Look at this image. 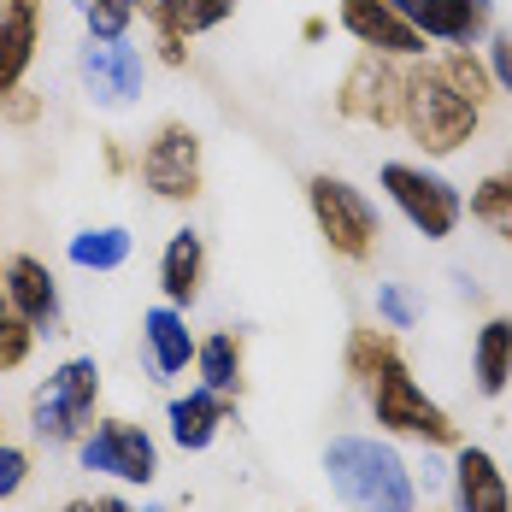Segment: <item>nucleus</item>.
I'll list each match as a JSON object with an SVG mask.
<instances>
[{"label": "nucleus", "mask_w": 512, "mask_h": 512, "mask_svg": "<svg viewBox=\"0 0 512 512\" xmlns=\"http://www.w3.org/2000/svg\"><path fill=\"white\" fill-rule=\"evenodd\" d=\"M71 6L89 24V36H106V42H118L136 24V0H71Z\"/></svg>", "instance_id": "24"}, {"label": "nucleus", "mask_w": 512, "mask_h": 512, "mask_svg": "<svg viewBox=\"0 0 512 512\" xmlns=\"http://www.w3.org/2000/svg\"><path fill=\"white\" fill-rule=\"evenodd\" d=\"M401 95H407V59L359 53L336 89V112L371 130H401Z\"/></svg>", "instance_id": "8"}, {"label": "nucleus", "mask_w": 512, "mask_h": 512, "mask_svg": "<svg viewBox=\"0 0 512 512\" xmlns=\"http://www.w3.org/2000/svg\"><path fill=\"white\" fill-rule=\"evenodd\" d=\"M95 512H136V507H130L124 495H101V501H95Z\"/></svg>", "instance_id": "31"}, {"label": "nucleus", "mask_w": 512, "mask_h": 512, "mask_svg": "<svg viewBox=\"0 0 512 512\" xmlns=\"http://www.w3.org/2000/svg\"><path fill=\"white\" fill-rule=\"evenodd\" d=\"M136 512H165V507H136Z\"/></svg>", "instance_id": "33"}, {"label": "nucleus", "mask_w": 512, "mask_h": 512, "mask_svg": "<svg viewBox=\"0 0 512 512\" xmlns=\"http://www.w3.org/2000/svg\"><path fill=\"white\" fill-rule=\"evenodd\" d=\"M477 124H483V106L454 83V71H448L442 59H424V65H412V59H407L401 130H407L424 154H436V159L460 154L465 142L477 136Z\"/></svg>", "instance_id": "3"}, {"label": "nucleus", "mask_w": 512, "mask_h": 512, "mask_svg": "<svg viewBox=\"0 0 512 512\" xmlns=\"http://www.w3.org/2000/svg\"><path fill=\"white\" fill-rule=\"evenodd\" d=\"M201 283H206V242L195 230H177L165 242V254H159V289H165L171 307L189 312L201 301Z\"/></svg>", "instance_id": "19"}, {"label": "nucleus", "mask_w": 512, "mask_h": 512, "mask_svg": "<svg viewBox=\"0 0 512 512\" xmlns=\"http://www.w3.org/2000/svg\"><path fill=\"white\" fill-rule=\"evenodd\" d=\"M448 489H454V512H512V483L501 460L489 454V448H477V442H460L454 448V477H448Z\"/></svg>", "instance_id": "15"}, {"label": "nucleus", "mask_w": 512, "mask_h": 512, "mask_svg": "<svg viewBox=\"0 0 512 512\" xmlns=\"http://www.w3.org/2000/svg\"><path fill=\"white\" fill-rule=\"evenodd\" d=\"M95 401H101V359L95 354H77L65 365H53L48 383L36 389L30 401V430L42 448H71L83 442L89 418H95Z\"/></svg>", "instance_id": "4"}, {"label": "nucleus", "mask_w": 512, "mask_h": 512, "mask_svg": "<svg viewBox=\"0 0 512 512\" xmlns=\"http://www.w3.org/2000/svg\"><path fill=\"white\" fill-rule=\"evenodd\" d=\"M324 477L348 512H418V483L407 460L377 436H330Z\"/></svg>", "instance_id": "2"}, {"label": "nucleus", "mask_w": 512, "mask_h": 512, "mask_svg": "<svg viewBox=\"0 0 512 512\" xmlns=\"http://www.w3.org/2000/svg\"><path fill=\"white\" fill-rule=\"evenodd\" d=\"M0 118H6V124H36V118H42V101L18 83V89H6V95H0Z\"/></svg>", "instance_id": "30"}, {"label": "nucleus", "mask_w": 512, "mask_h": 512, "mask_svg": "<svg viewBox=\"0 0 512 512\" xmlns=\"http://www.w3.org/2000/svg\"><path fill=\"white\" fill-rule=\"evenodd\" d=\"M489 77L501 95H512V30H489Z\"/></svg>", "instance_id": "29"}, {"label": "nucleus", "mask_w": 512, "mask_h": 512, "mask_svg": "<svg viewBox=\"0 0 512 512\" xmlns=\"http://www.w3.org/2000/svg\"><path fill=\"white\" fill-rule=\"evenodd\" d=\"M65 254H71V265H83V271H118V265L130 259V230H124V224H101V230H77Z\"/></svg>", "instance_id": "23"}, {"label": "nucleus", "mask_w": 512, "mask_h": 512, "mask_svg": "<svg viewBox=\"0 0 512 512\" xmlns=\"http://www.w3.org/2000/svg\"><path fill=\"white\" fill-rule=\"evenodd\" d=\"M471 218H477L495 242L512 248V165L507 171H489V177L471 189Z\"/></svg>", "instance_id": "22"}, {"label": "nucleus", "mask_w": 512, "mask_h": 512, "mask_svg": "<svg viewBox=\"0 0 512 512\" xmlns=\"http://www.w3.org/2000/svg\"><path fill=\"white\" fill-rule=\"evenodd\" d=\"M242 336L236 330H212L206 342H195V371H201V389L212 395H230L242 401Z\"/></svg>", "instance_id": "21"}, {"label": "nucleus", "mask_w": 512, "mask_h": 512, "mask_svg": "<svg viewBox=\"0 0 512 512\" xmlns=\"http://www.w3.org/2000/svg\"><path fill=\"white\" fill-rule=\"evenodd\" d=\"M136 171H142V189H148V195H159V201H171V206H189L206 183L201 136H195L183 118H165L154 136H148Z\"/></svg>", "instance_id": "7"}, {"label": "nucleus", "mask_w": 512, "mask_h": 512, "mask_svg": "<svg viewBox=\"0 0 512 512\" xmlns=\"http://www.w3.org/2000/svg\"><path fill=\"white\" fill-rule=\"evenodd\" d=\"M59 512H95V501H65Z\"/></svg>", "instance_id": "32"}, {"label": "nucleus", "mask_w": 512, "mask_h": 512, "mask_svg": "<svg viewBox=\"0 0 512 512\" xmlns=\"http://www.w3.org/2000/svg\"><path fill=\"white\" fill-rule=\"evenodd\" d=\"M471 371H477V395H507L512 383V318L507 312H495L483 330H477V342H471Z\"/></svg>", "instance_id": "20"}, {"label": "nucleus", "mask_w": 512, "mask_h": 512, "mask_svg": "<svg viewBox=\"0 0 512 512\" xmlns=\"http://www.w3.org/2000/svg\"><path fill=\"white\" fill-rule=\"evenodd\" d=\"M442 65L454 71V83H460V89H465L477 106L495 101V77H489V65H483L471 48H448V53H442Z\"/></svg>", "instance_id": "26"}, {"label": "nucleus", "mask_w": 512, "mask_h": 512, "mask_svg": "<svg viewBox=\"0 0 512 512\" xmlns=\"http://www.w3.org/2000/svg\"><path fill=\"white\" fill-rule=\"evenodd\" d=\"M395 12L424 42H448V48H471L495 30V0H395Z\"/></svg>", "instance_id": "11"}, {"label": "nucleus", "mask_w": 512, "mask_h": 512, "mask_svg": "<svg viewBox=\"0 0 512 512\" xmlns=\"http://www.w3.org/2000/svg\"><path fill=\"white\" fill-rule=\"evenodd\" d=\"M24 483H30V454H24L18 442H6V436H0V501H12Z\"/></svg>", "instance_id": "28"}, {"label": "nucleus", "mask_w": 512, "mask_h": 512, "mask_svg": "<svg viewBox=\"0 0 512 512\" xmlns=\"http://www.w3.org/2000/svg\"><path fill=\"white\" fill-rule=\"evenodd\" d=\"M236 6H242V0H136V12L154 24L159 59H165V65H183V59H189L183 42H189V36H206V30H218Z\"/></svg>", "instance_id": "12"}, {"label": "nucleus", "mask_w": 512, "mask_h": 512, "mask_svg": "<svg viewBox=\"0 0 512 512\" xmlns=\"http://www.w3.org/2000/svg\"><path fill=\"white\" fill-rule=\"evenodd\" d=\"M307 206H312L318 236L330 242V254H342L348 265H365V259L377 254V242H383V218H377L371 195L354 189L348 177H336V171L307 177Z\"/></svg>", "instance_id": "5"}, {"label": "nucleus", "mask_w": 512, "mask_h": 512, "mask_svg": "<svg viewBox=\"0 0 512 512\" xmlns=\"http://www.w3.org/2000/svg\"><path fill=\"white\" fill-rule=\"evenodd\" d=\"M36 348V330L18 318V307L6 301V283H0V371H18Z\"/></svg>", "instance_id": "25"}, {"label": "nucleus", "mask_w": 512, "mask_h": 512, "mask_svg": "<svg viewBox=\"0 0 512 512\" xmlns=\"http://www.w3.org/2000/svg\"><path fill=\"white\" fill-rule=\"evenodd\" d=\"M77 460H83V471H101V477H118V483H142V489L159 477L154 436H148L142 424H130V418H101V424H89L83 442H77Z\"/></svg>", "instance_id": "9"}, {"label": "nucleus", "mask_w": 512, "mask_h": 512, "mask_svg": "<svg viewBox=\"0 0 512 512\" xmlns=\"http://www.w3.org/2000/svg\"><path fill=\"white\" fill-rule=\"evenodd\" d=\"M342 30L365 53H389V59H424V36L395 12V0H342Z\"/></svg>", "instance_id": "14"}, {"label": "nucleus", "mask_w": 512, "mask_h": 512, "mask_svg": "<svg viewBox=\"0 0 512 512\" xmlns=\"http://www.w3.org/2000/svg\"><path fill=\"white\" fill-rule=\"evenodd\" d=\"M377 312H383L389 330H412V324H418V301H412L401 283H383V289H377Z\"/></svg>", "instance_id": "27"}, {"label": "nucleus", "mask_w": 512, "mask_h": 512, "mask_svg": "<svg viewBox=\"0 0 512 512\" xmlns=\"http://www.w3.org/2000/svg\"><path fill=\"white\" fill-rule=\"evenodd\" d=\"M142 348H148V365L154 377H183L195 365V336H189V312L183 307H148L142 312Z\"/></svg>", "instance_id": "18"}, {"label": "nucleus", "mask_w": 512, "mask_h": 512, "mask_svg": "<svg viewBox=\"0 0 512 512\" xmlns=\"http://www.w3.org/2000/svg\"><path fill=\"white\" fill-rule=\"evenodd\" d=\"M0 283H6V301L18 307V318L36 330V336H59L65 324V301H59V283L36 254H12L0 265Z\"/></svg>", "instance_id": "13"}, {"label": "nucleus", "mask_w": 512, "mask_h": 512, "mask_svg": "<svg viewBox=\"0 0 512 512\" xmlns=\"http://www.w3.org/2000/svg\"><path fill=\"white\" fill-rule=\"evenodd\" d=\"M42 42V0H0V95L24 83Z\"/></svg>", "instance_id": "17"}, {"label": "nucleus", "mask_w": 512, "mask_h": 512, "mask_svg": "<svg viewBox=\"0 0 512 512\" xmlns=\"http://www.w3.org/2000/svg\"><path fill=\"white\" fill-rule=\"evenodd\" d=\"M165 424H171V442L183 454H201V448L218 442L224 424H236V401L230 395H212V389H189V395H177L165 407Z\"/></svg>", "instance_id": "16"}, {"label": "nucleus", "mask_w": 512, "mask_h": 512, "mask_svg": "<svg viewBox=\"0 0 512 512\" xmlns=\"http://www.w3.org/2000/svg\"><path fill=\"white\" fill-rule=\"evenodd\" d=\"M377 183H383V195L401 206V218H407L424 242H448V236L460 230L465 195L442 177V171H424V165H407V159H389V165L377 171Z\"/></svg>", "instance_id": "6"}, {"label": "nucleus", "mask_w": 512, "mask_h": 512, "mask_svg": "<svg viewBox=\"0 0 512 512\" xmlns=\"http://www.w3.org/2000/svg\"><path fill=\"white\" fill-rule=\"evenodd\" d=\"M77 77H83L89 101L106 106V112H118V106H130L136 95H142L148 65H142V53L130 48L124 36H118V42L89 36V42H83V53H77Z\"/></svg>", "instance_id": "10"}, {"label": "nucleus", "mask_w": 512, "mask_h": 512, "mask_svg": "<svg viewBox=\"0 0 512 512\" xmlns=\"http://www.w3.org/2000/svg\"><path fill=\"white\" fill-rule=\"evenodd\" d=\"M348 377L359 383V395H365V407L377 418V430L424 442V448H460V424L448 418V407H436L418 389L412 365L401 359L395 330H354L348 336Z\"/></svg>", "instance_id": "1"}]
</instances>
